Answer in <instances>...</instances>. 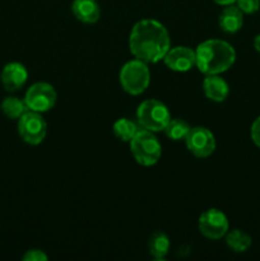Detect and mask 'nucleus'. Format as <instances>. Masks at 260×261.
Masks as SVG:
<instances>
[{"label":"nucleus","instance_id":"obj_4","mask_svg":"<svg viewBox=\"0 0 260 261\" xmlns=\"http://www.w3.org/2000/svg\"><path fill=\"white\" fill-rule=\"evenodd\" d=\"M119 78L120 84L126 93L138 96L149 86L150 71L147 63L135 59L122 65Z\"/></svg>","mask_w":260,"mask_h":261},{"label":"nucleus","instance_id":"obj_11","mask_svg":"<svg viewBox=\"0 0 260 261\" xmlns=\"http://www.w3.org/2000/svg\"><path fill=\"white\" fill-rule=\"evenodd\" d=\"M28 79V71L23 64L9 63L3 68L0 74V81L3 87L8 92H15L22 88Z\"/></svg>","mask_w":260,"mask_h":261},{"label":"nucleus","instance_id":"obj_6","mask_svg":"<svg viewBox=\"0 0 260 261\" xmlns=\"http://www.w3.org/2000/svg\"><path fill=\"white\" fill-rule=\"evenodd\" d=\"M46 133L47 124L40 112L28 110L18 119V134L27 144H41L45 139Z\"/></svg>","mask_w":260,"mask_h":261},{"label":"nucleus","instance_id":"obj_20","mask_svg":"<svg viewBox=\"0 0 260 261\" xmlns=\"http://www.w3.org/2000/svg\"><path fill=\"white\" fill-rule=\"evenodd\" d=\"M236 5L244 14H254L260 9V0H236Z\"/></svg>","mask_w":260,"mask_h":261},{"label":"nucleus","instance_id":"obj_8","mask_svg":"<svg viewBox=\"0 0 260 261\" xmlns=\"http://www.w3.org/2000/svg\"><path fill=\"white\" fill-rule=\"evenodd\" d=\"M198 227L200 233L209 240H219L228 232V219L218 209H208L199 217Z\"/></svg>","mask_w":260,"mask_h":261},{"label":"nucleus","instance_id":"obj_10","mask_svg":"<svg viewBox=\"0 0 260 261\" xmlns=\"http://www.w3.org/2000/svg\"><path fill=\"white\" fill-rule=\"evenodd\" d=\"M166 66L173 71H189L195 66V50H191L186 46H177L168 50L163 58Z\"/></svg>","mask_w":260,"mask_h":261},{"label":"nucleus","instance_id":"obj_7","mask_svg":"<svg viewBox=\"0 0 260 261\" xmlns=\"http://www.w3.org/2000/svg\"><path fill=\"white\" fill-rule=\"evenodd\" d=\"M56 99H58V94H56L55 88L45 82L32 84L27 89L24 96V102L28 110L40 112V114L53 109L56 103Z\"/></svg>","mask_w":260,"mask_h":261},{"label":"nucleus","instance_id":"obj_22","mask_svg":"<svg viewBox=\"0 0 260 261\" xmlns=\"http://www.w3.org/2000/svg\"><path fill=\"white\" fill-rule=\"evenodd\" d=\"M250 134H251V139L254 142V144L260 148V116L256 117V120L252 122Z\"/></svg>","mask_w":260,"mask_h":261},{"label":"nucleus","instance_id":"obj_18","mask_svg":"<svg viewBox=\"0 0 260 261\" xmlns=\"http://www.w3.org/2000/svg\"><path fill=\"white\" fill-rule=\"evenodd\" d=\"M112 130H114V134L117 139L122 140V142H130L135 137V134L139 132V126L132 120L122 117V119L115 121Z\"/></svg>","mask_w":260,"mask_h":261},{"label":"nucleus","instance_id":"obj_14","mask_svg":"<svg viewBox=\"0 0 260 261\" xmlns=\"http://www.w3.org/2000/svg\"><path fill=\"white\" fill-rule=\"evenodd\" d=\"M203 89L206 98L214 102H223L229 93L228 84L218 74L206 75L203 82Z\"/></svg>","mask_w":260,"mask_h":261},{"label":"nucleus","instance_id":"obj_15","mask_svg":"<svg viewBox=\"0 0 260 261\" xmlns=\"http://www.w3.org/2000/svg\"><path fill=\"white\" fill-rule=\"evenodd\" d=\"M148 249L154 259H165L170 251V239L163 232H154L148 242Z\"/></svg>","mask_w":260,"mask_h":261},{"label":"nucleus","instance_id":"obj_17","mask_svg":"<svg viewBox=\"0 0 260 261\" xmlns=\"http://www.w3.org/2000/svg\"><path fill=\"white\" fill-rule=\"evenodd\" d=\"M2 111L8 119H19L24 112L28 111V107L25 105L24 99H20L18 97H7L2 102Z\"/></svg>","mask_w":260,"mask_h":261},{"label":"nucleus","instance_id":"obj_21","mask_svg":"<svg viewBox=\"0 0 260 261\" xmlns=\"http://www.w3.org/2000/svg\"><path fill=\"white\" fill-rule=\"evenodd\" d=\"M24 261H46L48 259L47 255L42 251V250H28L22 257Z\"/></svg>","mask_w":260,"mask_h":261},{"label":"nucleus","instance_id":"obj_1","mask_svg":"<svg viewBox=\"0 0 260 261\" xmlns=\"http://www.w3.org/2000/svg\"><path fill=\"white\" fill-rule=\"evenodd\" d=\"M129 48L138 60L147 64L158 63L171 48L168 31L155 19L139 20L130 32Z\"/></svg>","mask_w":260,"mask_h":261},{"label":"nucleus","instance_id":"obj_13","mask_svg":"<svg viewBox=\"0 0 260 261\" xmlns=\"http://www.w3.org/2000/svg\"><path fill=\"white\" fill-rule=\"evenodd\" d=\"M218 24L223 32L236 33L244 24V13L237 5H227L219 14Z\"/></svg>","mask_w":260,"mask_h":261},{"label":"nucleus","instance_id":"obj_23","mask_svg":"<svg viewBox=\"0 0 260 261\" xmlns=\"http://www.w3.org/2000/svg\"><path fill=\"white\" fill-rule=\"evenodd\" d=\"M214 3H217L218 5H222V7H227V5H232L236 3V0H213Z\"/></svg>","mask_w":260,"mask_h":261},{"label":"nucleus","instance_id":"obj_16","mask_svg":"<svg viewBox=\"0 0 260 261\" xmlns=\"http://www.w3.org/2000/svg\"><path fill=\"white\" fill-rule=\"evenodd\" d=\"M226 242L235 252H245L252 244L251 237L241 229H232L226 233Z\"/></svg>","mask_w":260,"mask_h":261},{"label":"nucleus","instance_id":"obj_24","mask_svg":"<svg viewBox=\"0 0 260 261\" xmlns=\"http://www.w3.org/2000/svg\"><path fill=\"white\" fill-rule=\"evenodd\" d=\"M254 47L256 50V53L260 55V35H257L256 37L254 38Z\"/></svg>","mask_w":260,"mask_h":261},{"label":"nucleus","instance_id":"obj_19","mask_svg":"<svg viewBox=\"0 0 260 261\" xmlns=\"http://www.w3.org/2000/svg\"><path fill=\"white\" fill-rule=\"evenodd\" d=\"M190 129L191 127L189 126L188 122L184 121L183 119H171L168 124L166 125L165 129H163V132L166 133L167 138H170L171 140L178 142V140H185Z\"/></svg>","mask_w":260,"mask_h":261},{"label":"nucleus","instance_id":"obj_2","mask_svg":"<svg viewBox=\"0 0 260 261\" xmlns=\"http://www.w3.org/2000/svg\"><path fill=\"white\" fill-rule=\"evenodd\" d=\"M236 60V51L223 40H206L195 50V66L205 75L228 70Z\"/></svg>","mask_w":260,"mask_h":261},{"label":"nucleus","instance_id":"obj_5","mask_svg":"<svg viewBox=\"0 0 260 261\" xmlns=\"http://www.w3.org/2000/svg\"><path fill=\"white\" fill-rule=\"evenodd\" d=\"M138 124L149 132H161L171 120V115L165 103L158 99H145L137 110Z\"/></svg>","mask_w":260,"mask_h":261},{"label":"nucleus","instance_id":"obj_3","mask_svg":"<svg viewBox=\"0 0 260 261\" xmlns=\"http://www.w3.org/2000/svg\"><path fill=\"white\" fill-rule=\"evenodd\" d=\"M130 152L139 165L149 167L160 161L162 147L153 132L139 129L135 137L130 140Z\"/></svg>","mask_w":260,"mask_h":261},{"label":"nucleus","instance_id":"obj_12","mask_svg":"<svg viewBox=\"0 0 260 261\" xmlns=\"http://www.w3.org/2000/svg\"><path fill=\"white\" fill-rule=\"evenodd\" d=\"M71 12L76 19L86 24H93L101 17V8L96 0H74Z\"/></svg>","mask_w":260,"mask_h":261},{"label":"nucleus","instance_id":"obj_9","mask_svg":"<svg viewBox=\"0 0 260 261\" xmlns=\"http://www.w3.org/2000/svg\"><path fill=\"white\" fill-rule=\"evenodd\" d=\"M186 148L198 158H206L216 150V138L213 133L203 126L191 127L185 138Z\"/></svg>","mask_w":260,"mask_h":261}]
</instances>
